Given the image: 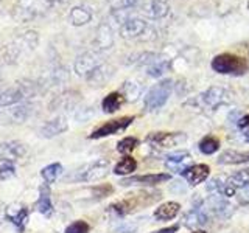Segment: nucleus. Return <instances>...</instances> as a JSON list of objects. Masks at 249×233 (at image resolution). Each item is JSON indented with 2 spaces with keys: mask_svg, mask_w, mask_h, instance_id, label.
<instances>
[{
  "mask_svg": "<svg viewBox=\"0 0 249 233\" xmlns=\"http://www.w3.org/2000/svg\"><path fill=\"white\" fill-rule=\"evenodd\" d=\"M39 42V36L36 31L28 30L25 33L19 34L11 44H8L3 50V56L8 62H18L23 53H30L35 50Z\"/></svg>",
  "mask_w": 249,
  "mask_h": 233,
  "instance_id": "nucleus-1",
  "label": "nucleus"
},
{
  "mask_svg": "<svg viewBox=\"0 0 249 233\" xmlns=\"http://www.w3.org/2000/svg\"><path fill=\"white\" fill-rule=\"evenodd\" d=\"M212 68L221 75H243L248 70V62L232 53H221L212 59Z\"/></svg>",
  "mask_w": 249,
  "mask_h": 233,
  "instance_id": "nucleus-2",
  "label": "nucleus"
},
{
  "mask_svg": "<svg viewBox=\"0 0 249 233\" xmlns=\"http://www.w3.org/2000/svg\"><path fill=\"white\" fill-rule=\"evenodd\" d=\"M171 90H173V81L165 80L160 81L158 84H154L153 87L148 90L146 97H145V109L146 111H156V109L162 107L167 103Z\"/></svg>",
  "mask_w": 249,
  "mask_h": 233,
  "instance_id": "nucleus-3",
  "label": "nucleus"
},
{
  "mask_svg": "<svg viewBox=\"0 0 249 233\" xmlns=\"http://www.w3.org/2000/svg\"><path fill=\"white\" fill-rule=\"evenodd\" d=\"M35 92H36L35 84H31L28 81L19 85H14V87H8L0 92V107L20 104L25 98L35 95Z\"/></svg>",
  "mask_w": 249,
  "mask_h": 233,
  "instance_id": "nucleus-4",
  "label": "nucleus"
},
{
  "mask_svg": "<svg viewBox=\"0 0 249 233\" xmlns=\"http://www.w3.org/2000/svg\"><path fill=\"white\" fill-rule=\"evenodd\" d=\"M107 171H109V162L100 159L95 162L86 163L80 169H76L73 179L80 182H97L107 174Z\"/></svg>",
  "mask_w": 249,
  "mask_h": 233,
  "instance_id": "nucleus-5",
  "label": "nucleus"
},
{
  "mask_svg": "<svg viewBox=\"0 0 249 233\" xmlns=\"http://www.w3.org/2000/svg\"><path fill=\"white\" fill-rule=\"evenodd\" d=\"M33 104L22 103L10 106V109H0V123L2 124H22L33 115Z\"/></svg>",
  "mask_w": 249,
  "mask_h": 233,
  "instance_id": "nucleus-6",
  "label": "nucleus"
},
{
  "mask_svg": "<svg viewBox=\"0 0 249 233\" xmlns=\"http://www.w3.org/2000/svg\"><path fill=\"white\" fill-rule=\"evenodd\" d=\"M100 66H103L101 54L95 50H90V51H86V53L80 54V56L76 58L75 72H76V75L88 78L89 75H92L93 72H95Z\"/></svg>",
  "mask_w": 249,
  "mask_h": 233,
  "instance_id": "nucleus-7",
  "label": "nucleus"
},
{
  "mask_svg": "<svg viewBox=\"0 0 249 233\" xmlns=\"http://www.w3.org/2000/svg\"><path fill=\"white\" fill-rule=\"evenodd\" d=\"M146 142L156 148H160V150H170V148L184 143L185 134L182 132H151L148 134Z\"/></svg>",
  "mask_w": 249,
  "mask_h": 233,
  "instance_id": "nucleus-8",
  "label": "nucleus"
},
{
  "mask_svg": "<svg viewBox=\"0 0 249 233\" xmlns=\"http://www.w3.org/2000/svg\"><path fill=\"white\" fill-rule=\"evenodd\" d=\"M232 101L231 93L223 87H210L199 95V103L206 109H218Z\"/></svg>",
  "mask_w": 249,
  "mask_h": 233,
  "instance_id": "nucleus-9",
  "label": "nucleus"
},
{
  "mask_svg": "<svg viewBox=\"0 0 249 233\" xmlns=\"http://www.w3.org/2000/svg\"><path fill=\"white\" fill-rule=\"evenodd\" d=\"M132 121H134V116H120V118L111 120L93 131L90 134V138H103L107 135L117 134V132H122L126 129Z\"/></svg>",
  "mask_w": 249,
  "mask_h": 233,
  "instance_id": "nucleus-10",
  "label": "nucleus"
},
{
  "mask_svg": "<svg viewBox=\"0 0 249 233\" xmlns=\"http://www.w3.org/2000/svg\"><path fill=\"white\" fill-rule=\"evenodd\" d=\"M210 212L206 207V202H199L195 205L193 210H190L189 213L184 216V225L189 229H199L202 225H206L209 222Z\"/></svg>",
  "mask_w": 249,
  "mask_h": 233,
  "instance_id": "nucleus-11",
  "label": "nucleus"
},
{
  "mask_svg": "<svg viewBox=\"0 0 249 233\" xmlns=\"http://www.w3.org/2000/svg\"><path fill=\"white\" fill-rule=\"evenodd\" d=\"M171 179L168 173H156V174H145V176H131V177H124L120 181L123 186H129V185H146V186H153V185H159V183H165Z\"/></svg>",
  "mask_w": 249,
  "mask_h": 233,
  "instance_id": "nucleus-12",
  "label": "nucleus"
},
{
  "mask_svg": "<svg viewBox=\"0 0 249 233\" xmlns=\"http://www.w3.org/2000/svg\"><path fill=\"white\" fill-rule=\"evenodd\" d=\"M190 162H192V155L189 151H176L168 154L165 157V166L176 174H182L190 166Z\"/></svg>",
  "mask_w": 249,
  "mask_h": 233,
  "instance_id": "nucleus-13",
  "label": "nucleus"
},
{
  "mask_svg": "<svg viewBox=\"0 0 249 233\" xmlns=\"http://www.w3.org/2000/svg\"><path fill=\"white\" fill-rule=\"evenodd\" d=\"M27 154V145L22 142H6L0 145V159L5 162L19 160Z\"/></svg>",
  "mask_w": 249,
  "mask_h": 233,
  "instance_id": "nucleus-14",
  "label": "nucleus"
},
{
  "mask_svg": "<svg viewBox=\"0 0 249 233\" xmlns=\"http://www.w3.org/2000/svg\"><path fill=\"white\" fill-rule=\"evenodd\" d=\"M210 174V168L209 165H204V163H198V165H190L187 168L181 176L185 177V181L190 185H199L206 181Z\"/></svg>",
  "mask_w": 249,
  "mask_h": 233,
  "instance_id": "nucleus-15",
  "label": "nucleus"
},
{
  "mask_svg": "<svg viewBox=\"0 0 249 233\" xmlns=\"http://www.w3.org/2000/svg\"><path fill=\"white\" fill-rule=\"evenodd\" d=\"M207 190L210 193L218 194V196H223V198H231L237 191L229 183V177H226V176H218V177L212 179V181L207 183Z\"/></svg>",
  "mask_w": 249,
  "mask_h": 233,
  "instance_id": "nucleus-16",
  "label": "nucleus"
},
{
  "mask_svg": "<svg viewBox=\"0 0 249 233\" xmlns=\"http://www.w3.org/2000/svg\"><path fill=\"white\" fill-rule=\"evenodd\" d=\"M146 28H148V23L145 20L131 17L120 27V34L126 39H134V37H139L140 34H143Z\"/></svg>",
  "mask_w": 249,
  "mask_h": 233,
  "instance_id": "nucleus-17",
  "label": "nucleus"
},
{
  "mask_svg": "<svg viewBox=\"0 0 249 233\" xmlns=\"http://www.w3.org/2000/svg\"><path fill=\"white\" fill-rule=\"evenodd\" d=\"M170 67V61L160 54H150V59L146 61V72L153 78H159L167 72Z\"/></svg>",
  "mask_w": 249,
  "mask_h": 233,
  "instance_id": "nucleus-18",
  "label": "nucleus"
},
{
  "mask_svg": "<svg viewBox=\"0 0 249 233\" xmlns=\"http://www.w3.org/2000/svg\"><path fill=\"white\" fill-rule=\"evenodd\" d=\"M67 128H69L67 120L64 118V116H56V118L47 121L41 128V135L44 138H53V137L62 134V132H66Z\"/></svg>",
  "mask_w": 249,
  "mask_h": 233,
  "instance_id": "nucleus-19",
  "label": "nucleus"
},
{
  "mask_svg": "<svg viewBox=\"0 0 249 233\" xmlns=\"http://www.w3.org/2000/svg\"><path fill=\"white\" fill-rule=\"evenodd\" d=\"M114 42V36H112V30L107 23L100 25L97 30V36H95V47L98 50H107L112 47Z\"/></svg>",
  "mask_w": 249,
  "mask_h": 233,
  "instance_id": "nucleus-20",
  "label": "nucleus"
},
{
  "mask_svg": "<svg viewBox=\"0 0 249 233\" xmlns=\"http://www.w3.org/2000/svg\"><path fill=\"white\" fill-rule=\"evenodd\" d=\"M179 210H181V205L178 202H165V204L159 205L156 208L154 212V217L158 221H170V219H175L178 216Z\"/></svg>",
  "mask_w": 249,
  "mask_h": 233,
  "instance_id": "nucleus-21",
  "label": "nucleus"
},
{
  "mask_svg": "<svg viewBox=\"0 0 249 233\" xmlns=\"http://www.w3.org/2000/svg\"><path fill=\"white\" fill-rule=\"evenodd\" d=\"M69 20L75 27H83L92 20V11L86 6H73L72 10H70Z\"/></svg>",
  "mask_w": 249,
  "mask_h": 233,
  "instance_id": "nucleus-22",
  "label": "nucleus"
},
{
  "mask_svg": "<svg viewBox=\"0 0 249 233\" xmlns=\"http://www.w3.org/2000/svg\"><path fill=\"white\" fill-rule=\"evenodd\" d=\"M218 163H223V165H240V163H249V151L248 152L224 151L220 157H218Z\"/></svg>",
  "mask_w": 249,
  "mask_h": 233,
  "instance_id": "nucleus-23",
  "label": "nucleus"
},
{
  "mask_svg": "<svg viewBox=\"0 0 249 233\" xmlns=\"http://www.w3.org/2000/svg\"><path fill=\"white\" fill-rule=\"evenodd\" d=\"M6 215H8V217H10L11 222H13L18 229L25 227L27 219H28V210H27V208L18 207V205H14V207L11 205V207H8Z\"/></svg>",
  "mask_w": 249,
  "mask_h": 233,
  "instance_id": "nucleus-24",
  "label": "nucleus"
},
{
  "mask_svg": "<svg viewBox=\"0 0 249 233\" xmlns=\"http://www.w3.org/2000/svg\"><path fill=\"white\" fill-rule=\"evenodd\" d=\"M123 101H124V97H122L119 92H112V93H109L107 97H105L101 107H103V111L106 114H114L122 107Z\"/></svg>",
  "mask_w": 249,
  "mask_h": 233,
  "instance_id": "nucleus-25",
  "label": "nucleus"
},
{
  "mask_svg": "<svg viewBox=\"0 0 249 233\" xmlns=\"http://www.w3.org/2000/svg\"><path fill=\"white\" fill-rule=\"evenodd\" d=\"M168 13V3L163 0H151L146 5V14L153 19H162Z\"/></svg>",
  "mask_w": 249,
  "mask_h": 233,
  "instance_id": "nucleus-26",
  "label": "nucleus"
},
{
  "mask_svg": "<svg viewBox=\"0 0 249 233\" xmlns=\"http://www.w3.org/2000/svg\"><path fill=\"white\" fill-rule=\"evenodd\" d=\"M136 168H137V162H136V159H132L131 155H124V157L114 166V174L128 176V174H131V173H134Z\"/></svg>",
  "mask_w": 249,
  "mask_h": 233,
  "instance_id": "nucleus-27",
  "label": "nucleus"
},
{
  "mask_svg": "<svg viewBox=\"0 0 249 233\" xmlns=\"http://www.w3.org/2000/svg\"><path fill=\"white\" fill-rule=\"evenodd\" d=\"M61 174H62V165H61V163H52V165H47L41 171V176H42V179L47 183H53Z\"/></svg>",
  "mask_w": 249,
  "mask_h": 233,
  "instance_id": "nucleus-28",
  "label": "nucleus"
},
{
  "mask_svg": "<svg viewBox=\"0 0 249 233\" xmlns=\"http://www.w3.org/2000/svg\"><path fill=\"white\" fill-rule=\"evenodd\" d=\"M218 150H220V140L215 138L213 135H207L199 142V151L206 155L215 154Z\"/></svg>",
  "mask_w": 249,
  "mask_h": 233,
  "instance_id": "nucleus-29",
  "label": "nucleus"
},
{
  "mask_svg": "<svg viewBox=\"0 0 249 233\" xmlns=\"http://www.w3.org/2000/svg\"><path fill=\"white\" fill-rule=\"evenodd\" d=\"M109 76H111V68L103 64V66H100L92 75H89V76H88V80H89L90 83H93L95 85H98V84L106 83V81L109 80Z\"/></svg>",
  "mask_w": 249,
  "mask_h": 233,
  "instance_id": "nucleus-30",
  "label": "nucleus"
},
{
  "mask_svg": "<svg viewBox=\"0 0 249 233\" xmlns=\"http://www.w3.org/2000/svg\"><path fill=\"white\" fill-rule=\"evenodd\" d=\"M123 92H124V100L126 101H136L140 97V93H142V84L128 81L123 85Z\"/></svg>",
  "mask_w": 249,
  "mask_h": 233,
  "instance_id": "nucleus-31",
  "label": "nucleus"
},
{
  "mask_svg": "<svg viewBox=\"0 0 249 233\" xmlns=\"http://www.w3.org/2000/svg\"><path fill=\"white\" fill-rule=\"evenodd\" d=\"M229 183L233 186V188H243L249 183V169H241L238 173L229 176Z\"/></svg>",
  "mask_w": 249,
  "mask_h": 233,
  "instance_id": "nucleus-32",
  "label": "nucleus"
},
{
  "mask_svg": "<svg viewBox=\"0 0 249 233\" xmlns=\"http://www.w3.org/2000/svg\"><path fill=\"white\" fill-rule=\"evenodd\" d=\"M37 212L44 216H50L53 213V204L50 200L49 193L42 191L41 198H39V200H37Z\"/></svg>",
  "mask_w": 249,
  "mask_h": 233,
  "instance_id": "nucleus-33",
  "label": "nucleus"
},
{
  "mask_svg": "<svg viewBox=\"0 0 249 233\" xmlns=\"http://www.w3.org/2000/svg\"><path fill=\"white\" fill-rule=\"evenodd\" d=\"M137 146H139V140L136 137H124L120 140L119 145H117V151L128 155L131 151H134Z\"/></svg>",
  "mask_w": 249,
  "mask_h": 233,
  "instance_id": "nucleus-34",
  "label": "nucleus"
},
{
  "mask_svg": "<svg viewBox=\"0 0 249 233\" xmlns=\"http://www.w3.org/2000/svg\"><path fill=\"white\" fill-rule=\"evenodd\" d=\"M90 225L86 221H75L66 229V233H89Z\"/></svg>",
  "mask_w": 249,
  "mask_h": 233,
  "instance_id": "nucleus-35",
  "label": "nucleus"
},
{
  "mask_svg": "<svg viewBox=\"0 0 249 233\" xmlns=\"http://www.w3.org/2000/svg\"><path fill=\"white\" fill-rule=\"evenodd\" d=\"M16 174V168L11 162H5L0 165V181H6Z\"/></svg>",
  "mask_w": 249,
  "mask_h": 233,
  "instance_id": "nucleus-36",
  "label": "nucleus"
},
{
  "mask_svg": "<svg viewBox=\"0 0 249 233\" xmlns=\"http://www.w3.org/2000/svg\"><path fill=\"white\" fill-rule=\"evenodd\" d=\"M92 191L97 198H106L112 193V186L111 185H100V186H95Z\"/></svg>",
  "mask_w": 249,
  "mask_h": 233,
  "instance_id": "nucleus-37",
  "label": "nucleus"
},
{
  "mask_svg": "<svg viewBox=\"0 0 249 233\" xmlns=\"http://www.w3.org/2000/svg\"><path fill=\"white\" fill-rule=\"evenodd\" d=\"M238 202L241 205H249V183L240 190L238 193Z\"/></svg>",
  "mask_w": 249,
  "mask_h": 233,
  "instance_id": "nucleus-38",
  "label": "nucleus"
},
{
  "mask_svg": "<svg viewBox=\"0 0 249 233\" xmlns=\"http://www.w3.org/2000/svg\"><path fill=\"white\" fill-rule=\"evenodd\" d=\"M137 3V0H120L119 6L115 8V10H129Z\"/></svg>",
  "mask_w": 249,
  "mask_h": 233,
  "instance_id": "nucleus-39",
  "label": "nucleus"
},
{
  "mask_svg": "<svg viewBox=\"0 0 249 233\" xmlns=\"http://www.w3.org/2000/svg\"><path fill=\"white\" fill-rule=\"evenodd\" d=\"M178 230H179V225H170V227L160 229V230H156V232H151V233H176Z\"/></svg>",
  "mask_w": 249,
  "mask_h": 233,
  "instance_id": "nucleus-40",
  "label": "nucleus"
},
{
  "mask_svg": "<svg viewBox=\"0 0 249 233\" xmlns=\"http://www.w3.org/2000/svg\"><path fill=\"white\" fill-rule=\"evenodd\" d=\"M238 126L240 128H249V115H245L243 118L238 120Z\"/></svg>",
  "mask_w": 249,
  "mask_h": 233,
  "instance_id": "nucleus-41",
  "label": "nucleus"
},
{
  "mask_svg": "<svg viewBox=\"0 0 249 233\" xmlns=\"http://www.w3.org/2000/svg\"><path fill=\"white\" fill-rule=\"evenodd\" d=\"M136 230V225H123V227L119 230L120 233H132Z\"/></svg>",
  "mask_w": 249,
  "mask_h": 233,
  "instance_id": "nucleus-42",
  "label": "nucleus"
},
{
  "mask_svg": "<svg viewBox=\"0 0 249 233\" xmlns=\"http://www.w3.org/2000/svg\"><path fill=\"white\" fill-rule=\"evenodd\" d=\"M243 138H245V142H246V143H249V132H245V134H243Z\"/></svg>",
  "mask_w": 249,
  "mask_h": 233,
  "instance_id": "nucleus-43",
  "label": "nucleus"
},
{
  "mask_svg": "<svg viewBox=\"0 0 249 233\" xmlns=\"http://www.w3.org/2000/svg\"><path fill=\"white\" fill-rule=\"evenodd\" d=\"M193 233H206L204 230H196V232H193Z\"/></svg>",
  "mask_w": 249,
  "mask_h": 233,
  "instance_id": "nucleus-44",
  "label": "nucleus"
}]
</instances>
